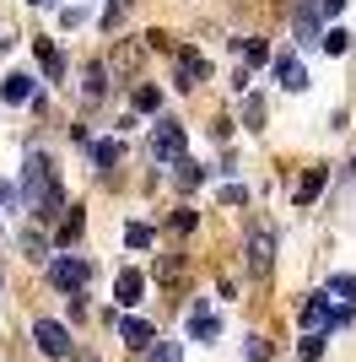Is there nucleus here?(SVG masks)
Returning <instances> with one entry per match:
<instances>
[{"label":"nucleus","instance_id":"f257e3e1","mask_svg":"<svg viewBox=\"0 0 356 362\" xmlns=\"http://www.w3.org/2000/svg\"><path fill=\"white\" fill-rule=\"evenodd\" d=\"M22 200H28L38 216L59 211V179H54V163H49L44 151H32L28 168H22Z\"/></svg>","mask_w":356,"mask_h":362},{"label":"nucleus","instance_id":"f03ea898","mask_svg":"<svg viewBox=\"0 0 356 362\" xmlns=\"http://www.w3.org/2000/svg\"><path fill=\"white\" fill-rule=\"evenodd\" d=\"M49 276H54V287H59V292H71V298H81V287L92 281V265H87L81 255H54Z\"/></svg>","mask_w":356,"mask_h":362},{"label":"nucleus","instance_id":"7ed1b4c3","mask_svg":"<svg viewBox=\"0 0 356 362\" xmlns=\"http://www.w3.org/2000/svg\"><path fill=\"white\" fill-rule=\"evenodd\" d=\"M151 157H162V163H184V124L162 119L151 130Z\"/></svg>","mask_w":356,"mask_h":362},{"label":"nucleus","instance_id":"20e7f679","mask_svg":"<svg viewBox=\"0 0 356 362\" xmlns=\"http://www.w3.org/2000/svg\"><path fill=\"white\" fill-rule=\"evenodd\" d=\"M329 325H345V319L329 308V292H313V298L302 303V330H308V335H324Z\"/></svg>","mask_w":356,"mask_h":362},{"label":"nucleus","instance_id":"39448f33","mask_svg":"<svg viewBox=\"0 0 356 362\" xmlns=\"http://www.w3.org/2000/svg\"><path fill=\"white\" fill-rule=\"evenodd\" d=\"M32 341H38V351H49V357H71V330L65 325H54V319H38L32 325Z\"/></svg>","mask_w":356,"mask_h":362},{"label":"nucleus","instance_id":"423d86ee","mask_svg":"<svg viewBox=\"0 0 356 362\" xmlns=\"http://www.w3.org/2000/svg\"><path fill=\"white\" fill-rule=\"evenodd\" d=\"M270 259H275V233L254 227V233H249V265H254V271H270Z\"/></svg>","mask_w":356,"mask_h":362},{"label":"nucleus","instance_id":"0eeeda50","mask_svg":"<svg viewBox=\"0 0 356 362\" xmlns=\"http://www.w3.org/2000/svg\"><path fill=\"white\" fill-rule=\"evenodd\" d=\"M114 298L124 303V308H135V303L146 298V276H141V271H119V281H114Z\"/></svg>","mask_w":356,"mask_h":362},{"label":"nucleus","instance_id":"6e6552de","mask_svg":"<svg viewBox=\"0 0 356 362\" xmlns=\"http://www.w3.org/2000/svg\"><path fill=\"white\" fill-rule=\"evenodd\" d=\"M119 335H124V341H130L135 351L157 346V335H151V325H146V319H119Z\"/></svg>","mask_w":356,"mask_h":362},{"label":"nucleus","instance_id":"1a4fd4ad","mask_svg":"<svg viewBox=\"0 0 356 362\" xmlns=\"http://www.w3.org/2000/svg\"><path fill=\"white\" fill-rule=\"evenodd\" d=\"M275 76H281V87H286V92H302V87H308V71H302L292 54H281V60H275Z\"/></svg>","mask_w":356,"mask_h":362},{"label":"nucleus","instance_id":"9d476101","mask_svg":"<svg viewBox=\"0 0 356 362\" xmlns=\"http://www.w3.org/2000/svg\"><path fill=\"white\" fill-rule=\"evenodd\" d=\"M216 330H222V325L210 319V308H206V303H194V314H189V335H194V341H216Z\"/></svg>","mask_w":356,"mask_h":362},{"label":"nucleus","instance_id":"9b49d317","mask_svg":"<svg viewBox=\"0 0 356 362\" xmlns=\"http://www.w3.org/2000/svg\"><path fill=\"white\" fill-rule=\"evenodd\" d=\"M0 98H6V103H28V98H32V76L11 71V76H6V87H0Z\"/></svg>","mask_w":356,"mask_h":362},{"label":"nucleus","instance_id":"f8f14e48","mask_svg":"<svg viewBox=\"0 0 356 362\" xmlns=\"http://www.w3.org/2000/svg\"><path fill=\"white\" fill-rule=\"evenodd\" d=\"M194 81H206V60L200 54H178V87H194Z\"/></svg>","mask_w":356,"mask_h":362},{"label":"nucleus","instance_id":"ddd939ff","mask_svg":"<svg viewBox=\"0 0 356 362\" xmlns=\"http://www.w3.org/2000/svg\"><path fill=\"white\" fill-rule=\"evenodd\" d=\"M114 163H119V141H92V168H103V173H108Z\"/></svg>","mask_w":356,"mask_h":362},{"label":"nucleus","instance_id":"4468645a","mask_svg":"<svg viewBox=\"0 0 356 362\" xmlns=\"http://www.w3.org/2000/svg\"><path fill=\"white\" fill-rule=\"evenodd\" d=\"M81 227H87V216L71 206V211H65V222H59V243H76V238H81Z\"/></svg>","mask_w":356,"mask_h":362},{"label":"nucleus","instance_id":"2eb2a0df","mask_svg":"<svg viewBox=\"0 0 356 362\" xmlns=\"http://www.w3.org/2000/svg\"><path fill=\"white\" fill-rule=\"evenodd\" d=\"M38 60H44V71H49V76H65V54H59L54 44H38Z\"/></svg>","mask_w":356,"mask_h":362},{"label":"nucleus","instance_id":"dca6fc26","mask_svg":"<svg viewBox=\"0 0 356 362\" xmlns=\"http://www.w3.org/2000/svg\"><path fill=\"white\" fill-rule=\"evenodd\" d=\"M124 243H130V249H151V227L146 222H130V227H124Z\"/></svg>","mask_w":356,"mask_h":362},{"label":"nucleus","instance_id":"f3484780","mask_svg":"<svg viewBox=\"0 0 356 362\" xmlns=\"http://www.w3.org/2000/svg\"><path fill=\"white\" fill-rule=\"evenodd\" d=\"M319 189H324V168H313L308 179L297 184V200H313V195H319Z\"/></svg>","mask_w":356,"mask_h":362},{"label":"nucleus","instance_id":"a211bd4d","mask_svg":"<svg viewBox=\"0 0 356 362\" xmlns=\"http://www.w3.org/2000/svg\"><path fill=\"white\" fill-rule=\"evenodd\" d=\"M297 357H302V362H319V357H324V335H302Z\"/></svg>","mask_w":356,"mask_h":362},{"label":"nucleus","instance_id":"6ab92c4d","mask_svg":"<svg viewBox=\"0 0 356 362\" xmlns=\"http://www.w3.org/2000/svg\"><path fill=\"white\" fill-rule=\"evenodd\" d=\"M103 76H108V71H103V65H97V60L87 65V98H103V87H108Z\"/></svg>","mask_w":356,"mask_h":362},{"label":"nucleus","instance_id":"aec40b11","mask_svg":"<svg viewBox=\"0 0 356 362\" xmlns=\"http://www.w3.org/2000/svg\"><path fill=\"white\" fill-rule=\"evenodd\" d=\"M329 292H335V298H345L356 308V276H335V281H329Z\"/></svg>","mask_w":356,"mask_h":362},{"label":"nucleus","instance_id":"412c9836","mask_svg":"<svg viewBox=\"0 0 356 362\" xmlns=\"http://www.w3.org/2000/svg\"><path fill=\"white\" fill-rule=\"evenodd\" d=\"M324 49L329 54H345V49H351V33H324Z\"/></svg>","mask_w":356,"mask_h":362},{"label":"nucleus","instance_id":"4be33fe9","mask_svg":"<svg viewBox=\"0 0 356 362\" xmlns=\"http://www.w3.org/2000/svg\"><path fill=\"white\" fill-rule=\"evenodd\" d=\"M200 179H206V173H200V168H194V163H178V184H184V189H194V184H200Z\"/></svg>","mask_w":356,"mask_h":362},{"label":"nucleus","instance_id":"5701e85b","mask_svg":"<svg viewBox=\"0 0 356 362\" xmlns=\"http://www.w3.org/2000/svg\"><path fill=\"white\" fill-rule=\"evenodd\" d=\"M151 362H178V341H162V346H151Z\"/></svg>","mask_w":356,"mask_h":362},{"label":"nucleus","instance_id":"b1692460","mask_svg":"<svg viewBox=\"0 0 356 362\" xmlns=\"http://www.w3.org/2000/svg\"><path fill=\"white\" fill-rule=\"evenodd\" d=\"M157 103H162V98H157V92H151V87H135V108H146V114H151V108H157Z\"/></svg>","mask_w":356,"mask_h":362},{"label":"nucleus","instance_id":"393cba45","mask_svg":"<svg viewBox=\"0 0 356 362\" xmlns=\"http://www.w3.org/2000/svg\"><path fill=\"white\" fill-rule=\"evenodd\" d=\"M270 60V44H265V38H254V44H249V65H265Z\"/></svg>","mask_w":356,"mask_h":362},{"label":"nucleus","instance_id":"a878e982","mask_svg":"<svg viewBox=\"0 0 356 362\" xmlns=\"http://www.w3.org/2000/svg\"><path fill=\"white\" fill-rule=\"evenodd\" d=\"M0 206H22V189H16V184H6V179H0Z\"/></svg>","mask_w":356,"mask_h":362},{"label":"nucleus","instance_id":"bb28decb","mask_svg":"<svg viewBox=\"0 0 356 362\" xmlns=\"http://www.w3.org/2000/svg\"><path fill=\"white\" fill-rule=\"evenodd\" d=\"M22 243H28V255H32V259H44V255H49V243L38 238V233H28V238H22Z\"/></svg>","mask_w":356,"mask_h":362},{"label":"nucleus","instance_id":"cd10ccee","mask_svg":"<svg viewBox=\"0 0 356 362\" xmlns=\"http://www.w3.org/2000/svg\"><path fill=\"white\" fill-rule=\"evenodd\" d=\"M265 357H270V346L259 341V335H249V362H265Z\"/></svg>","mask_w":356,"mask_h":362},{"label":"nucleus","instance_id":"c85d7f7f","mask_svg":"<svg viewBox=\"0 0 356 362\" xmlns=\"http://www.w3.org/2000/svg\"><path fill=\"white\" fill-rule=\"evenodd\" d=\"M319 6V16H335V11H345V0H313Z\"/></svg>","mask_w":356,"mask_h":362},{"label":"nucleus","instance_id":"c756f323","mask_svg":"<svg viewBox=\"0 0 356 362\" xmlns=\"http://www.w3.org/2000/svg\"><path fill=\"white\" fill-rule=\"evenodd\" d=\"M32 6H44V0H32Z\"/></svg>","mask_w":356,"mask_h":362}]
</instances>
